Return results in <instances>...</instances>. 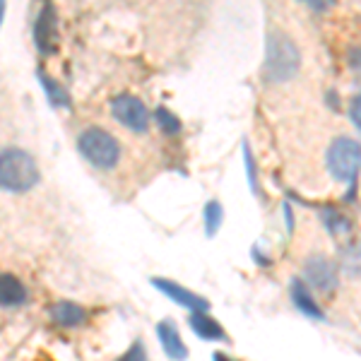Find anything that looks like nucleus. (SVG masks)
<instances>
[{
    "label": "nucleus",
    "instance_id": "f257e3e1",
    "mask_svg": "<svg viewBox=\"0 0 361 361\" xmlns=\"http://www.w3.org/2000/svg\"><path fill=\"white\" fill-rule=\"evenodd\" d=\"M301 68V51L292 37L279 29H270L265 39V63L263 78L272 85H282L292 80Z\"/></svg>",
    "mask_w": 361,
    "mask_h": 361
},
{
    "label": "nucleus",
    "instance_id": "f03ea898",
    "mask_svg": "<svg viewBox=\"0 0 361 361\" xmlns=\"http://www.w3.org/2000/svg\"><path fill=\"white\" fill-rule=\"evenodd\" d=\"M39 183V166L34 157L17 147L0 149V188L8 193H27Z\"/></svg>",
    "mask_w": 361,
    "mask_h": 361
},
{
    "label": "nucleus",
    "instance_id": "7ed1b4c3",
    "mask_svg": "<svg viewBox=\"0 0 361 361\" xmlns=\"http://www.w3.org/2000/svg\"><path fill=\"white\" fill-rule=\"evenodd\" d=\"M78 149L92 166L104 169V171H106V169H114L121 159L118 140L99 126H92V128H87V130L80 133Z\"/></svg>",
    "mask_w": 361,
    "mask_h": 361
},
{
    "label": "nucleus",
    "instance_id": "20e7f679",
    "mask_svg": "<svg viewBox=\"0 0 361 361\" xmlns=\"http://www.w3.org/2000/svg\"><path fill=\"white\" fill-rule=\"evenodd\" d=\"M361 166V145L352 137H337L328 149V169L333 178L352 183Z\"/></svg>",
    "mask_w": 361,
    "mask_h": 361
},
{
    "label": "nucleus",
    "instance_id": "39448f33",
    "mask_svg": "<svg viewBox=\"0 0 361 361\" xmlns=\"http://www.w3.org/2000/svg\"><path fill=\"white\" fill-rule=\"evenodd\" d=\"M111 114L121 126H126L133 133H145L149 126V111L137 97L118 94L111 102Z\"/></svg>",
    "mask_w": 361,
    "mask_h": 361
},
{
    "label": "nucleus",
    "instance_id": "423d86ee",
    "mask_svg": "<svg viewBox=\"0 0 361 361\" xmlns=\"http://www.w3.org/2000/svg\"><path fill=\"white\" fill-rule=\"evenodd\" d=\"M304 277H306V282L311 284L313 289H318V292H325V294L335 292L337 284H340L337 267L330 263L328 258H323V255H311V258H306Z\"/></svg>",
    "mask_w": 361,
    "mask_h": 361
},
{
    "label": "nucleus",
    "instance_id": "0eeeda50",
    "mask_svg": "<svg viewBox=\"0 0 361 361\" xmlns=\"http://www.w3.org/2000/svg\"><path fill=\"white\" fill-rule=\"evenodd\" d=\"M58 42V25H56V8L44 3L34 22V44L42 54H54Z\"/></svg>",
    "mask_w": 361,
    "mask_h": 361
},
{
    "label": "nucleus",
    "instance_id": "6e6552de",
    "mask_svg": "<svg viewBox=\"0 0 361 361\" xmlns=\"http://www.w3.org/2000/svg\"><path fill=\"white\" fill-rule=\"evenodd\" d=\"M152 284L157 289H159L161 294H166L169 299H173L178 306L188 308L190 313H207L209 311V301L202 299V296H197L195 292H190V289L180 287V284L171 282V279H152Z\"/></svg>",
    "mask_w": 361,
    "mask_h": 361
},
{
    "label": "nucleus",
    "instance_id": "1a4fd4ad",
    "mask_svg": "<svg viewBox=\"0 0 361 361\" xmlns=\"http://www.w3.org/2000/svg\"><path fill=\"white\" fill-rule=\"evenodd\" d=\"M157 337H159L166 357H171L176 361H183L185 357H188V349H185L183 340H180V335H178L176 323H173L171 318H164L159 325H157Z\"/></svg>",
    "mask_w": 361,
    "mask_h": 361
},
{
    "label": "nucleus",
    "instance_id": "9d476101",
    "mask_svg": "<svg viewBox=\"0 0 361 361\" xmlns=\"http://www.w3.org/2000/svg\"><path fill=\"white\" fill-rule=\"evenodd\" d=\"M51 320L61 328H78L87 320V311L80 304H73V301H58V304L51 306Z\"/></svg>",
    "mask_w": 361,
    "mask_h": 361
},
{
    "label": "nucleus",
    "instance_id": "9b49d317",
    "mask_svg": "<svg viewBox=\"0 0 361 361\" xmlns=\"http://www.w3.org/2000/svg\"><path fill=\"white\" fill-rule=\"evenodd\" d=\"M25 301H27L25 284H22L15 275L3 272V275H0V306L13 308V306H22Z\"/></svg>",
    "mask_w": 361,
    "mask_h": 361
},
{
    "label": "nucleus",
    "instance_id": "f8f14e48",
    "mask_svg": "<svg viewBox=\"0 0 361 361\" xmlns=\"http://www.w3.org/2000/svg\"><path fill=\"white\" fill-rule=\"evenodd\" d=\"M292 301L294 306L299 308L301 313H306V316L311 318H323V311H320L318 301L313 299V294L308 292V287L304 284V279H292Z\"/></svg>",
    "mask_w": 361,
    "mask_h": 361
},
{
    "label": "nucleus",
    "instance_id": "ddd939ff",
    "mask_svg": "<svg viewBox=\"0 0 361 361\" xmlns=\"http://www.w3.org/2000/svg\"><path fill=\"white\" fill-rule=\"evenodd\" d=\"M188 323L193 328V333L202 337V340H226L224 328L214 318H209L207 313H190Z\"/></svg>",
    "mask_w": 361,
    "mask_h": 361
},
{
    "label": "nucleus",
    "instance_id": "4468645a",
    "mask_svg": "<svg viewBox=\"0 0 361 361\" xmlns=\"http://www.w3.org/2000/svg\"><path fill=\"white\" fill-rule=\"evenodd\" d=\"M340 263L347 275H361V243H347L340 250Z\"/></svg>",
    "mask_w": 361,
    "mask_h": 361
},
{
    "label": "nucleus",
    "instance_id": "2eb2a0df",
    "mask_svg": "<svg viewBox=\"0 0 361 361\" xmlns=\"http://www.w3.org/2000/svg\"><path fill=\"white\" fill-rule=\"evenodd\" d=\"M39 80H42V85H44L46 94H49V99H51V104H54V106H70V97H68V92L63 90V87L58 85L54 78H49V75H46L44 70H39Z\"/></svg>",
    "mask_w": 361,
    "mask_h": 361
},
{
    "label": "nucleus",
    "instance_id": "dca6fc26",
    "mask_svg": "<svg viewBox=\"0 0 361 361\" xmlns=\"http://www.w3.org/2000/svg\"><path fill=\"white\" fill-rule=\"evenodd\" d=\"M224 222V209L217 200L207 202L205 205V231L207 236H214L219 231V226Z\"/></svg>",
    "mask_w": 361,
    "mask_h": 361
},
{
    "label": "nucleus",
    "instance_id": "f3484780",
    "mask_svg": "<svg viewBox=\"0 0 361 361\" xmlns=\"http://www.w3.org/2000/svg\"><path fill=\"white\" fill-rule=\"evenodd\" d=\"M154 121L159 123V128L164 133H169V135H176V133H180V121L176 118V114H171L166 106H159L154 111Z\"/></svg>",
    "mask_w": 361,
    "mask_h": 361
},
{
    "label": "nucleus",
    "instance_id": "a211bd4d",
    "mask_svg": "<svg viewBox=\"0 0 361 361\" xmlns=\"http://www.w3.org/2000/svg\"><path fill=\"white\" fill-rule=\"evenodd\" d=\"M320 217H323L325 226L330 229V234H342V231L349 229V222H347L345 217H342L340 212H335V209H325Z\"/></svg>",
    "mask_w": 361,
    "mask_h": 361
},
{
    "label": "nucleus",
    "instance_id": "6ab92c4d",
    "mask_svg": "<svg viewBox=\"0 0 361 361\" xmlns=\"http://www.w3.org/2000/svg\"><path fill=\"white\" fill-rule=\"evenodd\" d=\"M118 361H147V352H145L142 342H135Z\"/></svg>",
    "mask_w": 361,
    "mask_h": 361
},
{
    "label": "nucleus",
    "instance_id": "aec40b11",
    "mask_svg": "<svg viewBox=\"0 0 361 361\" xmlns=\"http://www.w3.org/2000/svg\"><path fill=\"white\" fill-rule=\"evenodd\" d=\"M243 154H246V169H248V180H250V188L258 190V171H255L253 164V157L248 152V145H243Z\"/></svg>",
    "mask_w": 361,
    "mask_h": 361
},
{
    "label": "nucleus",
    "instance_id": "412c9836",
    "mask_svg": "<svg viewBox=\"0 0 361 361\" xmlns=\"http://www.w3.org/2000/svg\"><path fill=\"white\" fill-rule=\"evenodd\" d=\"M349 116H352V121L361 128V97H357L352 102V106H349Z\"/></svg>",
    "mask_w": 361,
    "mask_h": 361
},
{
    "label": "nucleus",
    "instance_id": "4be33fe9",
    "mask_svg": "<svg viewBox=\"0 0 361 361\" xmlns=\"http://www.w3.org/2000/svg\"><path fill=\"white\" fill-rule=\"evenodd\" d=\"M214 361H236V359H231L229 354H222V352H217V354H214Z\"/></svg>",
    "mask_w": 361,
    "mask_h": 361
},
{
    "label": "nucleus",
    "instance_id": "5701e85b",
    "mask_svg": "<svg viewBox=\"0 0 361 361\" xmlns=\"http://www.w3.org/2000/svg\"><path fill=\"white\" fill-rule=\"evenodd\" d=\"M3 13H5V3H0V20H3Z\"/></svg>",
    "mask_w": 361,
    "mask_h": 361
}]
</instances>
